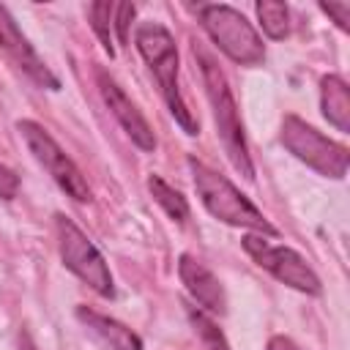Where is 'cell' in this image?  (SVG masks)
<instances>
[{
	"instance_id": "6da1fadb",
	"label": "cell",
	"mask_w": 350,
	"mask_h": 350,
	"mask_svg": "<svg viewBox=\"0 0 350 350\" xmlns=\"http://www.w3.org/2000/svg\"><path fill=\"white\" fill-rule=\"evenodd\" d=\"M194 57L200 63V74H202V85L211 101V112H213V123H216V134L224 145V153L230 159V164L246 178L254 180V164L246 148V134H243V123H241V112L235 104V96L230 90V82L224 77V71L216 66V60L200 49L194 44Z\"/></svg>"
},
{
	"instance_id": "7a4b0ae2",
	"label": "cell",
	"mask_w": 350,
	"mask_h": 350,
	"mask_svg": "<svg viewBox=\"0 0 350 350\" xmlns=\"http://www.w3.org/2000/svg\"><path fill=\"white\" fill-rule=\"evenodd\" d=\"M134 44H137V52L142 55V60L148 63V68L153 71L175 123L189 137L200 134V123L191 115V109L186 107L180 85H178V46L172 41V33L159 22H142L134 33Z\"/></svg>"
},
{
	"instance_id": "3957f363",
	"label": "cell",
	"mask_w": 350,
	"mask_h": 350,
	"mask_svg": "<svg viewBox=\"0 0 350 350\" xmlns=\"http://www.w3.org/2000/svg\"><path fill=\"white\" fill-rule=\"evenodd\" d=\"M189 170H191V180L194 189L205 205V211L230 224V227H243V230H257L260 235H276V227L262 216V211L235 189V183L230 178H224L221 172L211 170L208 164L197 161L194 156L189 159Z\"/></svg>"
},
{
	"instance_id": "277c9868",
	"label": "cell",
	"mask_w": 350,
	"mask_h": 350,
	"mask_svg": "<svg viewBox=\"0 0 350 350\" xmlns=\"http://www.w3.org/2000/svg\"><path fill=\"white\" fill-rule=\"evenodd\" d=\"M202 30L211 41L238 66H260L265 60V44L254 25L227 3H205L197 8Z\"/></svg>"
},
{
	"instance_id": "5b68a950",
	"label": "cell",
	"mask_w": 350,
	"mask_h": 350,
	"mask_svg": "<svg viewBox=\"0 0 350 350\" xmlns=\"http://www.w3.org/2000/svg\"><path fill=\"white\" fill-rule=\"evenodd\" d=\"M279 137H282V145L298 161H304L306 167H312L317 175L334 178V180H342L347 175L350 150L345 145L328 139L325 134H320L314 126H309L298 115H284Z\"/></svg>"
},
{
	"instance_id": "8992f818",
	"label": "cell",
	"mask_w": 350,
	"mask_h": 350,
	"mask_svg": "<svg viewBox=\"0 0 350 350\" xmlns=\"http://www.w3.org/2000/svg\"><path fill=\"white\" fill-rule=\"evenodd\" d=\"M55 232H57V249H60L63 265L77 279H82L93 293H98L101 298H112L115 295L112 273H109L107 260L96 249V243L63 213L55 216Z\"/></svg>"
},
{
	"instance_id": "52a82bcc",
	"label": "cell",
	"mask_w": 350,
	"mask_h": 350,
	"mask_svg": "<svg viewBox=\"0 0 350 350\" xmlns=\"http://www.w3.org/2000/svg\"><path fill=\"white\" fill-rule=\"evenodd\" d=\"M16 131L22 134L27 150L33 153V159L49 172V178L77 202H88L90 200V186L85 180V175L79 172V167L71 161V156H66V150L55 142V137L36 120H19Z\"/></svg>"
},
{
	"instance_id": "ba28073f",
	"label": "cell",
	"mask_w": 350,
	"mask_h": 350,
	"mask_svg": "<svg viewBox=\"0 0 350 350\" xmlns=\"http://www.w3.org/2000/svg\"><path fill=\"white\" fill-rule=\"evenodd\" d=\"M243 249L260 268H265L282 284H287L298 293H306V295H320V290H323L320 276L306 265V260L295 249L273 246L262 235H243Z\"/></svg>"
},
{
	"instance_id": "9c48e42d",
	"label": "cell",
	"mask_w": 350,
	"mask_h": 350,
	"mask_svg": "<svg viewBox=\"0 0 350 350\" xmlns=\"http://www.w3.org/2000/svg\"><path fill=\"white\" fill-rule=\"evenodd\" d=\"M0 52L19 68L25 71L36 85L41 88H49V90H57L60 88V79L49 71V66L38 57V52L33 49V44L25 38V33L19 30L16 19L11 16V11L5 5H0Z\"/></svg>"
},
{
	"instance_id": "30bf717a",
	"label": "cell",
	"mask_w": 350,
	"mask_h": 350,
	"mask_svg": "<svg viewBox=\"0 0 350 350\" xmlns=\"http://www.w3.org/2000/svg\"><path fill=\"white\" fill-rule=\"evenodd\" d=\"M96 79H98V90H101V98L104 104L109 107V112L115 115V120L123 126V131L131 137V142L139 148V150H153L156 148V134L150 129V123L145 120V115L137 109V104L123 93V88L104 71L98 68L96 71Z\"/></svg>"
},
{
	"instance_id": "8fae6325",
	"label": "cell",
	"mask_w": 350,
	"mask_h": 350,
	"mask_svg": "<svg viewBox=\"0 0 350 350\" xmlns=\"http://www.w3.org/2000/svg\"><path fill=\"white\" fill-rule=\"evenodd\" d=\"M178 276L186 287V293L211 314H224L227 312V295L221 282L213 276V271L208 265H202L200 260H194L191 254H180L178 260Z\"/></svg>"
},
{
	"instance_id": "7c38bea8",
	"label": "cell",
	"mask_w": 350,
	"mask_h": 350,
	"mask_svg": "<svg viewBox=\"0 0 350 350\" xmlns=\"http://www.w3.org/2000/svg\"><path fill=\"white\" fill-rule=\"evenodd\" d=\"M77 317L112 350H142V339L115 317H107L90 306H77Z\"/></svg>"
},
{
	"instance_id": "4fadbf2b",
	"label": "cell",
	"mask_w": 350,
	"mask_h": 350,
	"mask_svg": "<svg viewBox=\"0 0 350 350\" xmlns=\"http://www.w3.org/2000/svg\"><path fill=\"white\" fill-rule=\"evenodd\" d=\"M320 107H323L325 120L336 131H342V134L350 131V90L342 77L325 74L320 79Z\"/></svg>"
},
{
	"instance_id": "5bb4252c",
	"label": "cell",
	"mask_w": 350,
	"mask_h": 350,
	"mask_svg": "<svg viewBox=\"0 0 350 350\" xmlns=\"http://www.w3.org/2000/svg\"><path fill=\"white\" fill-rule=\"evenodd\" d=\"M148 191L164 208V213L170 219H175L178 224H183L189 219V202H186V197L178 189H172L161 175H148Z\"/></svg>"
},
{
	"instance_id": "9a60e30c",
	"label": "cell",
	"mask_w": 350,
	"mask_h": 350,
	"mask_svg": "<svg viewBox=\"0 0 350 350\" xmlns=\"http://www.w3.org/2000/svg\"><path fill=\"white\" fill-rule=\"evenodd\" d=\"M257 11V19L262 25V33L273 41H282L290 36V11L284 3H276V0H260L254 5Z\"/></svg>"
},
{
	"instance_id": "2e32d148",
	"label": "cell",
	"mask_w": 350,
	"mask_h": 350,
	"mask_svg": "<svg viewBox=\"0 0 350 350\" xmlns=\"http://www.w3.org/2000/svg\"><path fill=\"white\" fill-rule=\"evenodd\" d=\"M112 14H115V3L107 0H96L88 5V19H90V30L96 33L98 44L104 46V52L109 57H115V46H112Z\"/></svg>"
},
{
	"instance_id": "e0dca14e",
	"label": "cell",
	"mask_w": 350,
	"mask_h": 350,
	"mask_svg": "<svg viewBox=\"0 0 350 350\" xmlns=\"http://www.w3.org/2000/svg\"><path fill=\"white\" fill-rule=\"evenodd\" d=\"M189 323L194 325V334L200 336L202 350H230V345H227L224 334L219 331V325H216V323H213L202 309L189 306Z\"/></svg>"
},
{
	"instance_id": "ac0fdd59",
	"label": "cell",
	"mask_w": 350,
	"mask_h": 350,
	"mask_svg": "<svg viewBox=\"0 0 350 350\" xmlns=\"http://www.w3.org/2000/svg\"><path fill=\"white\" fill-rule=\"evenodd\" d=\"M134 14H137V5H134V3H118V5H115L112 25H115V30H118V41H120V44L129 41V22L134 19Z\"/></svg>"
},
{
	"instance_id": "d6986e66",
	"label": "cell",
	"mask_w": 350,
	"mask_h": 350,
	"mask_svg": "<svg viewBox=\"0 0 350 350\" xmlns=\"http://www.w3.org/2000/svg\"><path fill=\"white\" fill-rule=\"evenodd\" d=\"M320 11L331 16L342 33L350 30V3H320Z\"/></svg>"
},
{
	"instance_id": "ffe728a7",
	"label": "cell",
	"mask_w": 350,
	"mask_h": 350,
	"mask_svg": "<svg viewBox=\"0 0 350 350\" xmlns=\"http://www.w3.org/2000/svg\"><path fill=\"white\" fill-rule=\"evenodd\" d=\"M19 194V175L0 161V200H14Z\"/></svg>"
},
{
	"instance_id": "44dd1931",
	"label": "cell",
	"mask_w": 350,
	"mask_h": 350,
	"mask_svg": "<svg viewBox=\"0 0 350 350\" xmlns=\"http://www.w3.org/2000/svg\"><path fill=\"white\" fill-rule=\"evenodd\" d=\"M268 350H301L290 336H271L268 342Z\"/></svg>"
},
{
	"instance_id": "7402d4cb",
	"label": "cell",
	"mask_w": 350,
	"mask_h": 350,
	"mask_svg": "<svg viewBox=\"0 0 350 350\" xmlns=\"http://www.w3.org/2000/svg\"><path fill=\"white\" fill-rule=\"evenodd\" d=\"M19 350H36V345H33L27 331H19Z\"/></svg>"
}]
</instances>
